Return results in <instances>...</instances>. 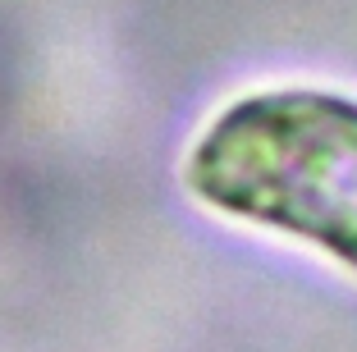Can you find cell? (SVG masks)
Here are the masks:
<instances>
[{"label":"cell","mask_w":357,"mask_h":352,"mask_svg":"<svg viewBox=\"0 0 357 352\" xmlns=\"http://www.w3.org/2000/svg\"><path fill=\"white\" fill-rule=\"evenodd\" d=\"M183 183L220 215L357 270V101L321 87L243 96L192 142Z\"/></svg>","instance_id":"6da1fadb"}]
</instances>
